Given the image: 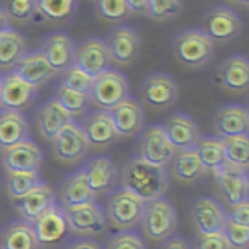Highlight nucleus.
<instances>
[{
    "label": "nucleus",
    "mask_w": 249,
    "mask_h": 249,
    "mask_svg": "<svg viewBox=\"0 0 249 249\" xmlns=\"http://www.w3.org/2000/svg\"><path fill=\"white\" fill-rule=\"evenodd\" d=\"M167 188H169V179L164 169L150 166L139 157H133L123 166L121 190L135 195L143 203L162 198Z\"/></svg>",
    "instance_id": "obj_1"
},
{
    "label": "nucleus",
    "mask_w": 249,
    "mask_h": 249,
    "mask_svg": "<svg viewBox=\"0 0 249 249\" xmlns=\"http://www.w3.org/2000/svg\"><path fill=\"white\" fill-rule=\"evenodd\" d=\"M215 46L201 29H186L173 41V53L179 63L190 69H201L213 58Z\"/></svg>",
    "instance_id": "obj_2"
},
{
    "label": "nucleus",
    "mask_w": 249,
    "mask_h": 249,
    "mask_svg": "<svg viewBox=\"0 0 249 249\" xmlns=\"http://www.w3.org/2000/svg\"><path fill=\"white\" fill-rule=\"evenodd\" d=\"M130 86L126 77L118 70H107L99 77L92 79L89 90V101L101 111L109 113L121 101L128 97Z\"/></svg>",
    "instance_id": "obj_3"
},
{
    "label": "nucleus",
    "mask_w": 249,
    "mask_h": 249,
    "mask_svg": "<svg viewBox=\"0 0 249 249\" xmlns=\"http://www.w3.org/2000/svg\"><path fill=\"white\" fill-rule=\"evenodd\" d=\"M143 234L150 241H166L174 234L178 225L176 210L166 198H157L154 201H147L142 215Z\"/></svg>",
    "instance_id": "obj_4"
},
{
    "label": "nucleus",
    "mask_w": 249,
    "mask_h": 249,
    "mask_svg": "<svg viewBox=\"0 0 249 249\" xmlns=\"http://www.w3.org/2000/svg\"><path fill=\"white\" fill-rule=\"evenodd\" d=\"M143 207H145V203L140 198H137L135 195L124 190H116L107 198V220L118 231L128 232L130 229L140 224L143 215Z\"/></svg>",
    "instance_id": "obj_5"
},
{
    "label": "nucleus",
    "mask_w": 249,
    "mask_h": 249,
    "mask_svg": "<svg viewBox=\"0 0 249 249\" xmlns=\"http://www.w3.org/2000/svg\"><path fill=\"white\" fill-rule=\"evenodd\" d=\"M174 154H176V150L173 149V145L167 140L166 133L162 130V124L149 126L140 135L139 159H142L143 162L164 169L173 160Z\"/></svg>",
    "instance_id": "obj_6"
},
{
    "label": "nucleus",
    "mask_w": 249,
    "mask_h": 249,
    "mask_svg": "<svg viewBox=\"0 0 249 249\" xmlns=\"http://www.w3.org/2000/svg\"><path fill=\"white\" fill-rule=\"evenodd\" d=\"M69 232L80 237H94L106 229V217L96 201L80 205L73 208H63Z\"/></svg>",
    "instance_id": "obj_7"
},
{
    "label": "nucleus",
    "mask_w": 249,
    "mask_h": 249,
    "mask_svg": "<svg viewBox=\"0 0 249 249\" xmlns=\"http://www.w3.org/2000/svg\"><path fill=\"white\" fill-rule=\"evenodd\" d=\"M111 56L103 39L89 38L75 50L73 67L86 73L89 79H96L101 73L111 70Z\"/></svg>",
    "instance_id": "obj_8"
},
{
    "label": "nucleus",
    "mask_w": 249,
    "mask_h": 249,
    "mask_svg": "<svg viewBox=\"0 0 249 249\" xmlns=\"http://www.w3.org/2000/svg\"><path fill=\"white\" fill-rule=\"evenodd\" d=\"M53 154L63 164H75L80 159H84L89 150V143L84 135L82 128L75 121H70L56 133V137L52 140Z\"/></svg>",
    "instance_id": "obj_9"
},
{
    "label": "nucleus",
    "mask_w": 249,
    "mask_h": 249,
    "mask_svg": "<svg viewBox=\"0 0 249 249\" xmlns=\"http://www.w3.org/2000/svg\"><path fill=\"white\" fill-rule=\"evenodd\" d=\"M179 96L178 84L167 73H152L142 84L143 103L152 111H166L167 107L174 106Z\"/></svg>",
    "instance_id": "obj_10"
},
{
    "label": "nucleus",
    "mask_w": 249,
    "mask_h": 249,
    "mask_svg": "<svg viewBox=\"0 0 249 249\" xmlns=\"http://www.w3.org/2000/svg\"><path fill=\"white\" fill-rule=\"evenodd\" d=\"M241 28L239 16L229 7H215L203 18V33L212 43L225 45L232 41L239 36Z\"/></svg>",
    "instance_id": "obj_11"
},
{
    "label": "nucleus",
    "mask_w": 249,
    "mask_h": 249,
    "mask_svg": "<svg viewBox=\"0 0 249 249\" xmlns=\"http://www.w3.org/2000/svg\"><path fill=\"white\" fill-rule=\"evenodd\" d=\"M0 159L5 173H38L43 162V154L41 149L28 139L2 150Z\"/></svg>",
    "instance_id": "obj_12"
},
{
    "label": "nucleus",
    "mask_w": 249,
    "mask_h": 249,
    "mask_svg": "<svg viewBox=\"0 0 249 249\" xmlns=\"http://www.w3.org/2000/svg\"><path fill=\"white\" fill-rule=\"evenodd\" d=\"M215 178H217L218 191L229 207H237L248 201L249 183L244 169L224 164L220 169L215 171Z\"/></svg>",
    "instance_id": "obj_13"
},
{
    "label": "nucleus",
    "mask_w": 249,
    "mask_h": 249,
    "mask_svg": "<svg viewBox=\"0 0 249 249\" xmlns=\"http://www.w3.org/2000/svg\"><path fill=\"white\" fill-rule=\"evenodd\" d=\"M31 225L36 239H38V244L45 246V248L56 246L69 234V225H67L65 215H63V208L58 205L48 208Z\"/></svg>",
    "instance_id": "obj_14"
},
{
    "label": "nucleus",
    "mask_w": 249,
    "mask_h": 249,
    "mask_svg": "<svg viewBox=\"0 0 249 249\" xmlns=\"http://www.w3.org/2000/svg\"><path fill=\"white\" fill-rule=\"evenodd\" d=\"M107 52L111 62L118 65H130L140 55V38L130 26H118L107 38Z\"/></svg>",
    "instance_id": "obj_15"
},
{
    "label": "nucleus",
    "mask_w": 249,
    "mask_h": 249,
    "mask_svg": "<svg viewBox=\"0 0 249 249\" xmlns=\"http://www.w3.org/2000/svg\"><path fill=\"white\" fill-rule=\"evenodd\" d=\"M213 132L217 139H234V137H248L249 116L248 109L239 104L222 106L213 114Z\"/></svg>",
    "instance_id": "obj_16"
},
{
    "label": "nucleus",
    "mask_w": 249,
    "mask_h": 249,
    "mask_svg": "<svg viewBox=\"0 0 249 249\" xmlns=\"http://www.w3.org/2000/svg\"><path fill=\"white\" fill-rule=\"evenodd\" d=\"M191 220L198 234H222L227 217L218 201L203 196L191 205Z\"/></svg>",
    "instance_id": "obj_17"
},
{
    "label": "nucleus",
    "mask_w": 249,
    "mask_h": 249,
    "mask_svg": "<svg viewBox=\"0 0 249 249\" xmlns=\"http://www.w3.org/2000/svg\"><path fill=\"white\" fill-rule=\"evenodd\" d=\"M162 130L166 133L167 140L176 150H191L198 143L200 137V130H198L196 123L186 114H171L167 120L164 121Z\"/></svg>",
    "instance_id": "obj_18"
},
{
    "label": "nucleus",
    "mask_w": 249,
    "mask_h": 249,
    "mask_svg": "<svg viewBox=\"0 0 249 249\" xmlns=\"http://www.w3.org/2000/svg\"><path fill=\"white\" fill-rule=\"evenodd\" d=\"M41 53L45 56L50 69L56 73H63L73 67V55L75 48L69 35L65 33H53L52 36L45 39Z\"/></svg>",
    "instance_id": "obj_19"
},
{
    "label": "nucleus",
    "mask_w": 249,
    "mask_h": 249,
    "mask_svg": "<svg viewBox=\"0 0 249 249\" xmlns=\"http://www.w3.org/2000/svg\"><path fill=\"white\" fill-rule=\"evenodd\" d=\"M82 174L94 198L107 195L116 184V166L107 157H94L86 164Z\"/></svg>",
    "instance_id": "obj_20"
},
{
    "label": "nucleus",
    "mask_w": 249,
    "mask_h": 249,
    "mask_svg": "<svg viewBox=\"0 0 249 249\" xmlns=\"http://www.w3.org/2000/svg\"><path fill=\"white\" fill-rule=\"evenodd\" d=\"M12 205L19 212V215L24 218V222L33 224L39 215L45 213L53 205H56V196L55 191L48 184L41 183L35 190L29 191L28 195L18 198V200H12Z\"/></svg>",
    "instance_id": "obj_21"
},
{
    "label": "nucleus",
    "mask_w": 249,
    "mask_h": 249,
    "mask_svg": "<svg viewBox=\"0 0 249 249\" xmlns=\"http://www.w3.org/2000/svg\"><path fill=\"white\" fill-rule=\"evenodd\" d=\"M111 123L114 126V132L118 137H135L142 130L143 124V111L140 104L132 97H126L121 101L116 107L109 111Z\"/></svg>",
    "instance_id": "obj_22"
},
{
    "label": "nucleus",
    "mask_w": 249,
    "mask_h": 249,
    "mask_svg": "<svg viewBox=\"0 0 249 249\" xmlns=\"http://www.w3.org/2000/svg\"><path fill=\"white\" fill-rule=\"evenodd\" d=\"M38 89L29 84L22 82L12 73L2 77V107L9 111H18L29 107L36 97Z\"/></svg>",
    "instance_id": "obj_23"
},
{
    "label": "nucleus",
    "mask_w": 249,
    "mask_h": 249,
    "mask_svg": "<svg viewBox=\"0 0 249 249\" xmlns=\"http://www.w3.org/2000/svg\"><path fill=\"white\" fill-rule=\"evenodd\" d=\"M11 73L18 77V79H21L22 82L36 87V89L55 75V72L50 69V65L46 63L41 52L26 53V55L14 65Z\"/></svg>",
    "instance_id": "obj_24"
},
{
    "label": "nucleus",
    "mask_w": 249,
    "mask_h": 249,
    "mask_svg": "<svg viewBox=\"0 0 249 249\" xmlns=\"http://www.w3.org/2000/svg\"><path fill=\"white\" fill-rule=\"evenodd\" d=\"M80 128L86 135L87 143L92 145L94 149H106L118 140L111 118L106 111H96L90 116H87Z\"/></svg>",
    "instance_id": "obj_25"
},
{
    "label": "nucleus",
    "mask_w": 249,
    "mask_h": 249,
    "mask_svg": "<svg viewBox=\"0 0 249 249\" xmlns=\"http://www.w3.org/2000/svg\"><path fill=\"white\" fill-rule=\"evenodd\" d=\"M218 84L229 92L242 94L249 87V63L246 56L235 55L218 67Z\"/></svg>",
    "instance_id": "obj_26"
},
{
    "label": "nucleus",
    "mask_w": 249,
    "mask_h": 249,
    "mask_svg": "<svg viewBox=\"0 0 249 249\" xmlns=\"http://www.w3.org/2000/svg\"><path fill=\"white\" fill-rule=\"evenodd\" d=\"M29 123L22 113L4 109L0 111V150L28 140Z\"/></svg>",
    "instance_id": "obj_27"
},
{
    "label": "nucleus",
    "mask_w": 249,
    "mask_h": 249,
    "mask_svg": "<svg viewBox=\"0 0 249 249\" xmlns=\"http://www.w3.org/2000/svg\"><path fill=\"white\" fill-rule=\"evenodd\" d=\"M207 173L201 166L195 149L191 150H178L171 160V174L176 181L183 184H191L200 179Z\"/></svg>",
    "instance_id": "obj_28"
},
{
    "label": "nucleus",
    "mask_w": 249,
    "mask_h": 249,
    "mask_svg": "<svg viewBox=\"0 0 249 249\" xmlns=\"http://www.w3.org/2000/svg\"><path fill=\"white\" fill-rule=\"evenodd\" d=\"M60 203L63 205V208H73L80 207V205H86L94 201L92 191L87 186V181L84 178L82 171L75 173L72 176H69L60 186Z\"/></svg>",
    "instance_id": "obj_29"
},
{
    "label": "nucleus",
    "mask_w": 249,
    "mask_h": 249,
    "mask_svg": "<svg viewBox=\"0 0 249 249\" xmlns=\"http://www.w3.org/2000/svg\"><path fill=\"white\" fill-rule=\"evenodd\" d=\"M72 118L63 111V107L56 103V99H52L41 107L38 114V130L39 135L45 140L52 142L56 137V133L65 126L67 123H70Z\"/></svg>",
    "instance_id": "obj_30"
},
{
    "label": "nucleus",
    "mask_w": 249,
    "mask_h": 249,
    "mask_svg": "<svg viewBox=\"0 0 249 249\" xmlns=\"http://www.w3.org/2000/svg\"><path fill=\"white\" fill-rule=\"evenodd\" d=\"M38 239L28 222H12L0 235V249H38Z\"/></svg>",
    "instance_id": "obj_31"
},
{
    "label": "nucleus",
    "mask_w": 249,
    "mask_h": 249,
    "mask_svg": "<svg viewBox=\"0 0 249 249\" xmlns=\"http://www.w3.org/2000/svg\"><path fill=\"white\" fill-rule=\"evenodd\" d=\"M26 55V39L21 33L7 29L0 35V69L11 70Z\"/></svg>",
    "instance_id": "obj_32"
},
{
    "label": "nucleus",
    "mask_w": 249,
    "mask_h": 249,
    "mask_svg": "<svg viewBox=\"0 0 249 249\" xmlns=\"http://www.w3.org/2000/svg\"><path fill=\"white\" fill-rule=\"evenodd\" d=\"M195 152H196L198 159H200L201 166L205 171H218L225 164L224 156V143L217 137H205L200 139L198 143L195 145Z\"/></svg>",
    "instance_id": "obj_33"
},
{
    "label": "nucleus",
    "mask_w": 249,
    "mask_h": 249,
    "mask_svg": "<svg viewBox=\"0 0 249 249\" xmlns=\"http://www.w3.org/2000/svg\"><path fill=\"white\" fill-rule=\"evenodd\" d=\"M35 5L41 18L52 22L69 21L77 11V2L72 0H38L35 2Z\"/></svg>",
    "instance_id": "obj_34"
},
{
    "label": "nucleus",
    "mask_w": 249,
    "mask_h": 249,
    "mask_svg": "<svg viewBox=\"0 0 249 249\" xmlns=\"http://www.w3.org/2000/svg\"><path fill=\"white\" fill-rule=\"evenodd\" d=\"M224 143V156L225 164L248 169L249 166V139L248 137H234V139L222 140Z\"/></svg>",
    "instance_id": "obj_35"
},
{
    "label": "nucleus",
    "mask_w": 249,
    "mask_h": 249,
    "mask_svg": "<svg viewBox=\"0 0 249 249\" xmlns=\"http://www.w3.org/2000/svg\"><path fill=\"white\" fill-rule=\"evenodd\" d=\"M38 184H41L38 173H7L5 174V188L11 200L28 195L31 190H35Z\"/></svg>",
    "instance_id": "obj_36"
},
{
    "label": "nucleus",
    "mask_w": 249,
    "mask_h": 249,
    "mask_svg": "<svg viewBox=\"0 0 249 249\" xmlns=\"http://www.w3.org/2000/svg\"><path fill=\"white\" fill-rule=\"evenodd\" d=\"M56 103L63 107L67 114L70 118L72 116H80L87 111L89 107L90 101H89V96L86 94H79V92H73V90H69L65 87L60 86L58 90H56Z\"/></svg>",
    "instance_id": "obj_37"
},
{
    "label": "nucleus",
    "mask_w": 249,
    "mask_h": 249,
    "mask_svg": "<svg viewBox=\"0 0 249 249\" xmlns=\"http://www.w3.org/2000/svg\"><path fill=\"white\" fill-rule=\"evenodd\" d=\"M96 14L103 21L120 22L130 16L126 0H101L96 2Z\"/></svg>",
    "instance_id": "obj_38"
},
{
    "label": "nucleus",
    "mask_w": 249,
    "mask_h": 249,
    "mask_svg": "<svg viewBox=\"0 0 249 249\" xmlns=\"http://www.w3.org/2000/svg\"><path fill=\"white\" fill-rule=\"evenodd\" d=\"M183 9V2L178 0H150L149 2V16L154 21H171Z\"/></svg>",
    "instance_id": "obj_39"
},
{
    "label": "nucleus",
    "mask_w": 249,
    "mask_h": 249,
    "mask_svg": "<svg viewBox=\"0 0 249 249\" xmlns=\"http://www.w3.org/2000/svg\"><path fill=\"white\" fill-rule=\"evenodd\" d=\"M222 235L227 241L231 249H248L249 246V227L244 225L234 224V222L227 220L224 225Z\"/></svg>",
    "instance_id": "obj_40"
},
{
    "label": "nucleus",
    "mask_w": 249,
    "mask_h": 249,
    "mask_svg": "<svg viewBox=\"0 0 249 249\" xmlns=\"http://www.w3.org/2000/svg\"><path fill=\"white\" fill-rule=\"evenodd\" d=\"M62 87L69 90H73V92H79V94H86L89 96V90H90V86H92V79L86 75L84 72H80L79 69L72 67L69 69L67 72H63V77H62Z\"/></svg>",
    "instance_id": "obj_41"
},
{
    "label": "nucleus",
    "mask_w": 249,
    "mask_h": 249,
    "mask_svg": "<svg viewBox=\"0 0 249 249\" xmlns=\"http://www.w3.org/2000/svg\"><path fill=\"white\" fill-rule=\"evenodd\" d=\"M35 9L36 5L31 0H11V2H5L2 11L5 12L7 19H12L16 22H28L31 21Z\"/></svg>",
    "instance_id": "obj_42"
},
{
    "label": "nucleus",
    "mask_w": 249,
    "mask_h": 249,
    "mask_svg": "<svg viewBox=\"0 0 249 249\" xmlns=\"http://www.w3.org/2000/svg\"><path fill=\"white\" fill-rule=\"evenodd\" d=\"M106 249H145L142 239L133 232H121L109 239Z\"/></svg>",
    "instance_id": "obj_43"
},
{
    "label": "nucleus",
    "mask_w": 249,
    "mask_h": 249,
    "mask_svg": "<svg viewBox=\"0 0 249 249\" xmlns=\"http://www.w3.org/2000/svg\"><path fill=\"white\" fill-rule=\"evenodd\" d=\"M195 249H231L222 234H198Z\"/></svg>",
    "instance_id": "obj_44"
},
{
    "label": "nucleus",
    "mask_w": 249,
    "mask_h": 249,
    "mask_svg": "<svg viewBox=\"0 0 249 249\" xmlns=\"http://www.w3.org/2000/svg\"><path fill=\"white\" fill-rule=\"evenodd\" d=\"M227 220L234 222V224H239V225H244V227H249V203L248 201L237 205V207H232Z\"/></svg>",
    "instance_id": "obj_45"
},
{
    "label": "nucleus",
    "mask_w": 249,
    "mask_h": 249,
    "mask_svg": "<svg viewBox=\"0 0 249 249\" xmlns=\"http://www.w3.org/2000/svg\"><path fill=\"white\" fill-rule=\"evenodd\" d=\"M126 5L133 14L149 16V0H126Z\"/></svg>",
    "instance_id": "obj_46"
},
{
    "label": "nucleus",
    "mask_w": 249,
    "mask_h": 249,
    "mask_svg": "<svg viewBox=\"0 0 249 249\" xmlns=\"http://www.w3.org/2000/svg\"><path fill=\"white\" fill-rule=\"evenodd\" d=\"M69 249H103L96 241H90V239H84V241H79L75 244H72Z\"/></svg>",
    "instance_id": "obj_47"
},
{
    "label": "nucleus",
    "mask_w": 249,
    "mask_h": 249,
    "mask_svg": "<svg viewBox=\"0 0 249 249\" xmlns=\"http://www.w3.org/2000/svg\"><path fill=\"white\" fill-rule=\"evenodd\" d=\"M162 249H190V246L181 237H174V239H169V241L164 244Z\"/></svg>",
    "instance_id": "obj_48"
},
{
    "label": "nucleus",
    "mask_w": 249,
    "mask_h": 249,
    "mask_svg": "<svg viewBox=\"0 0 249 249\" xmlns=\"http://www.w3.org/2000/svg\"><path fill=\"white\" fill-rule=\"evenodd\" d=\"M7 29H9V19L5 16V12L2 11V7H0V35L4 31H7Z\"/></svg>",
    "instance_id": "obj_49"
},
{
    "label": "nucleus",
    "mask_w": 249,
    "mask_h": 249,
    "mask_svg": "<svg viewBox=\"0 0 249 249\" xmlns=\"http://www.w3.org/2000/svg\"><path fill=\"white\" fill-rule=\"evenodd\" d=\"M0 107H2V75H0Z\"/></svg>",
    "instance_id": "obj_50"
}]
</instances>
